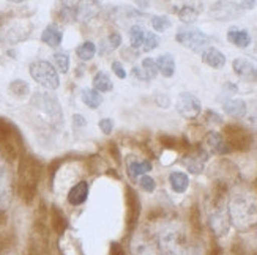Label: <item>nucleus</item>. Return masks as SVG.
Wrapping results in <instances>:
<instances>
[{
    "instance_id": "f257e3e1",
    "label": "nucleus",
    "mask_w": 257,
    "mask_h": 255,
    "mask_svg": "<svg viewBox=\"0 0 257 255\" xmlns=\"http://www.w3.org/2000/svg\"><path fill=\"white\" fill-rule=\"evenodd\" d=\"M230 224L240 231L251 230L257 225V194L248 189L235 191L227 203Z\"/></svg>"
},
{
    "instance_id": "f03ea898",
    "label": "nucleus",
    "mask_w": 257,
    "mask_h": 255,
    "mask_svg": "<svg viewBox=\"0 0 257 255\" xmlns=\"http://www.w3.org/2000/svg\"><path fill=\"white\" fill-rule=\"evenodd\" d=\"M43 176V164L30 154H22L18 167V194L21 200L32 203L37 195L40 180Z\"/></svg>"
},
{
    "instance_id": "7ed1b4c3",
    "label": "nucleus",
    "mask_w": 257,
    "mask_h": 255,
    "mask_svg": "<svg viewBox=\"0 0 257 255\" xmlns=\"http://www.w3.org/2000/svg\"><path fill=\"white\" fill-rule=\"evenodd\" d=\"M160 255H189L186 231L180 222H166L156 233Z\"/></svg>"
},
{
    "instance_id": "20e7f679",
    "label": "nucleus",
    "mask_w": 257,
    "mask_h": 255,
    "mask_svg": "<svg viewBox=\"0 0 257 255\" xmlns=\"http://www.w3.org/2000/svg\"><path fill=\"white\" fill-rule=\"evenodd\" d=\"M0 148L4 151V156L10 161L18 159L24 148V142H22L18 126L11 120L2 117H0Z\"/></svg>"
},
{
    "instance_id": "39448f33",
    "label": "nucleus",
    "mask_w": 257,
    "mask_h": 255,
    "mask_svg": "<svg viewBox=\"0 0 257 255\" xmlns=\"http://www.w3.org/2000/svg\"><path fill=\"white\" fill-rule=\"evenodd\" d=\"M224 139L230 151H248L254 143V137L251 132L237 123L224 126Z\"/></svg>"
},
{
    "instance_id": "423d86ee",
    "label": "nucleus",
    "mask_w": 257,
    "mask_h": 255,
    "mask_svg": "<svg viewBox=\"0 0 257 255\" xmlns=\"http://www.w3.org/2000/svg\"><path fill=\"white\" fill-rule=\"evenodd\" d=\"M30 74L40 85L46 87L48 90H55L60 85L59 74L49 62L38 60L30 65Z\"/></svg>"
},
{
    "instance_id": "0eeeda50",
    "label": "nucleus",
    "mask_w": 257,
    "mask_h": 255,
    "mask_svg": "<svg viewBox=\"0 0 257 255\" xmlns=\"http://www.w3.org/2000/svg\"><path fill=\"white\" fill-rule=\"evenodd\" d=\"M208 225L218 238L226 236L229 233L230 219H229V213H227V208H226L224 202L213 203V206L210 209V214H208Z\"/></svg>"
},
{
    "instance_id": "6e6552de",
    "label": "nucleus",
    "mask_w": 257,
    "mask_h": 255,
    "mask_svg": "<svg viewBox=\"0 0 257 255\" xmlns=\"http://www.w3.org/2000/svg\"><path fill=\"white\" fill-rule=\"evenodd\" d=\"M175 40L180 43L182 46L191 49L194 52L204 51L210 43V37H207L205 33L199 29H180L175 35Z\"/></svg>"
},
{
    "instance_id": "1a4fd4ad",
    "label": "nucleus",
    "mask_w": 257,
    "mask_h": 255,
    "mask_svg": "<svg viewBox=\"0 0 257 255\" xmlns=\"http://www.w3.org/2000/svg\"><path fill=\"white\" fill-rule=\"evenodd\" d=\"M32 106L38 109L40 112H43L44 115H48L52 123H60L62 121V109H60V103L55 99L52 95L48 93H37L32 99Z\"/></svg>"
},
{
    "instance_id": "9d476101",
    "label": "nucleus",
    "mask_w": 257,
    "mask_h": 255,
    "mask_svg": "<svg viewBox=\"0 0 257 255\" xmlns=\"http://www.w3.org/2000/svg\"><path fill=\"white\" fill-rule=\"evenodd\" d=\"M177 112L186 120H196L202 112V104L193 93H180L175 104Z\"/></svg>"
},
{
    "instance_id": "9b49d317",
    "label": "nucleus",
    "mask_w": 257,
    "mask_h": 255,
    "mask_svg": "<svg viewBox=\"0 0 257 255\" xmlns=\"http://www.w3.org/2000/svg\"><path fill=\"white\" fill-rule=\"evenodd\" d=\"M30 30L32 26L26 24V22H10V24L4 27L2 33H0V40L10 44H15L26 40L30 35Z\"/></svg>"
},
{
    "instance_id": "f8f14e48",
    "label": "nucleus",
    "mask_w": 257,
    "mask_h": 255,
    "mask_svg": "<svg viewBox=\"0 0 257 255\" xmlns=\"http://www.w3.org/2000/svg\"><path fill=\"white\" fill-rule=\"evenodd\" d=\"M131 253L133 255H160L156 241L145 233H136L131 239Z\"/></svg>"
},
{
    "instance_id": "ddd939ff",
    "label": "nucleus",
    "mask_w": 257,
    "mask_h": 255,
    "mask_svg": "<svg viewBox=\"0 0 257 255\" xmlns=\"http://www.w3.org/2000/svg\"><path fill=\"white\" fill-rule=\"evenodd\" d=\"M207 161H208V153L202 148L191 150L183 156V165L188 169L189 173H194V175L204 172Z\"/></svg>"
},
{
    "instance_id": "4468645a",
    "label": "nucleus",
    "mask_w": 257,
    "mask_h": 255,
    "mask_svg": "<svg viewBox=\"0 0 257 255\" xmlns=\"http://www.w3.org/2000/svg\"><path fill=\"white\" fill-rule=\"evenodd\" d=\"M125 200H126V222L130 227L136 225L138 219L141 216V198L138 192L133 189L131 186H126L125 189Z\"/></svg>"
},
{
    "instance_id": "2eb2a0df",
    "label": "nucleus",
    "mask_w": 257,
    "mask_h": 255,
    "mask_svg": "<svg viewBox=\"0 0 257 255\" xmlns=\"http://www.w3.org/2000/svg\"><path fill=\"white\" fill-rule=\"evenodd\" d=\"M240 15L238 2H216L210 10V16L218 21H227Z\"/></svg>"
},
{
    "instance_id": "dca6fc26",
    "label": "nucleus",
    "mask_w": 257,
    "mask_h": 255,
    "mask_svg": "<svg viewBox=\"0 0 257 255\" xmlns=\"http://www.w3.org/2000/svg\"><path fill=\"white\" fill-rule=\"evenodd\" d=\"M232 66H233L235 74L238 77H241L243 81H246V82H255L257 81V68L249 60L238 57V59L233 60Z\"/></svg>"
},
{
    "instance_id": "f3484780",
    "label": "nucleus",
    "mask_w": 257,
    "mask_h": 255,
    "mask_svg": "<svg viewBox=\"0 0 257 255\" xmlns=\"http://www.w3.org/2000/svg\"><path fill=\"white\" fill-rule=\"evenodd\" d=\"M205 142H207L208 148L211 150V153H215V154H227V153H230L227 142H226L224 136H222L221 132L210 131L207 134V137H205Z\"/></svg>"
},
{
    "instance_id": "a211bd4d",
    "label": "nucleus",
    "mask_w": 257,
    "mask_h": 255,
    "mask_svg": "<svg viewBox=\"0 0 257 255\" xmlns=\"http://www.w3.org/2000/svg\"><path fill=\"white\" fill-rule=\"evenodd\" d=\"M200 11H202V4H196V2H186L180 8H175L177 16L180 18V21L186 22V24L194 22L199 18Z\"/></svg>"
},
{
    "instance_id": "6ab92c4d",
    "label": "nucleus",
    "mask_w": 257,
    "mask_h": 255,
    "mask_svg": "<svg viewBox=\"0 0 257 255\" xmlns=\"http://www.w3.org/2000/svg\"><path fill=\"white\" fill-rule=\"evenodd\" d=\"M222 107H224V112L232 117V118H243L244 115H246V103L243 101V99L240 98H229L224 101V104H222Z\"/></svg>"
},
{
    "instance_id": "aec40b11",
    "label": "nucleus",
    "mask_w": 257,
    "mask_h": 255,
    "mask_svg": "<svg viewBox=\"0 0 257 255\" xmlns=\"http://www.w3.org/2000/svg\"><path fill=\"white\" fill-rule=\"evenodd\" d=\"M11 195H13V187H11L10 172H5L0 175V213H4L10 205Z\"/></svg>"
},
{
    "instance_id": "412c9836",
    "label": "nucleus",
    "mask_w": 257,
    "mask_h": 255,
    "mask_svg": "<svg viewBox=\"0 0 257 255\" xmlns=\"http://www.w3.org/2000/svg\"><path fill=\"white\" fill-rule=\"evenodd\" d=\"M202 60L205 65H208L210 68L215 70H221L222 66L226 65V55L221 51H218L216 48H207L202 52Z\"/></svg>"
},
{
    "instance_id": "4be33fe9",
    "label": "nucleus",
    "mask_w": 257,
    "mask_h": 255,
    "mask_svg": "<svg viewBox=\"0 0 257 255\" xmlns=\"http://www.w3.org/2000/svg\"><path fill=\"white\" fill-rule=\"evenodd\" d=\"M227 41L232 43V44H235L237 48L244 49V48H248L251 44V35H249V32L244 30V29L232 27L227 32Z\"/></svg>"
},
{
    "instance_id": "5701e85b",
    "label": "nucleus",
    "mask_w": 257,
    "mask_h": 255,
    "mask_svg": "<svg viewBox=\"0 0 257 255\" xmlns=\"http://www.w3.org/2000/svg\"><path fill=\"white\" fill-rule=\"evenodd\" d=\"M126 169H128L131 180H138L141 175H147L149 172H152L153 165L150 161H138V159L130 158L126 162Z\"/></svg>"
},
{
    "instance_id": "b1692460",
    "label": "nucleus",
    "mask_w": 257,
    "mask_h": 255,
    "mask_svg": "<svg viewBox=\"0 0 257 255\" xmlns=\"http://www.w3.org/2000/svg\"><path fill=\"white\" fill-rule=\"evenodd\" d=\"M87 197H88V184H87V181H79L70 189L68 202L74 206H79L87 200Z\"/></svg>"
},
{
    "instance_id": "393cba45",
    "label": "nucleus",
    "mask_w": 257,
    "mask_h": 255,
    "mask_svg": "<svg viewBox=\"0 0 257 255\" xmlns=\"http://www.w3.org/2000/svg\"><path fill=\"white\" fill-rule=\"evenodd\" d=\"M62 40H63V33H62V30H60L57 26H54V24L48 26L46 29L43 30V33H41V41H43V43H46L48 46H51V48H57V46H60Z\"/></svg>"
},
{
    "instance_id": "a878e982",
    "label": "nucleus",
    "mask_w": 257,
    "mask_h": 255,
    "mask_svg": "<svg viewBox=\"0 0 257 255\" xmlns=\"http://www.w3.org/2000/svg\"><path fill=\"white\" fill-rule=\"evenodd\" d=\"M169 184H171L174 192L183 194L189 186V178H188V175L183 172H172L169 175Z\"/></svg>"
},
{
    "instance_id": "bb28decb",
    "label": "nucleus",
    "mask_w": 257,
    "mask_h": 255,
    "mask_svg": "<svg viewBox=\"0 0 257 255\" xmlns=\"http://www.w3.org/2000/svg\"><path fill=\"white\" fill-rule=\"evenodd\" d=\"M156 66H158V71L164 77H172L175 73V60L171 54H163L156 60Z\"/></svg>"
},
{
    "instance_id": "cd10ccee",
    "label": "nucleus",
    "mask_w": 257,
    "mask_h": 255,
    "mask_svg": "<svg viewBox=\"0 0 257 255\" xmlns=\"http://www.w3.org/2000/svg\"><path fill=\"white\" fill-rule=\"evenodd\" d=\"M98 13H99V4L96 2H87L77 5V19L82 22L93 19Z\"/></svg>"
},
{
    "instance_id": "c85d7f7f",
    "label": "nucleus",
    "mask_w": 257,
    "mask_h": 255,
    "mask_svg": "<svg viewBox=\"0 0 257 255\" xmlns=\"http://www.w3.org/2000/svg\"><path fill=\"white\" fill-rule=\"evenodd\" d=\"M51 222H52V228L57 231L59 235H62L66 230V227H68V220H66L62 209L57 206H52L51 209Z\"/></svg>"
},
{
    "instance_id": "c756f323",
    "label": "nucleus",
    "mask_w": 257,
    "mask_h": 255,
    "mask_svg": "<svg viewBox=\"0 0 257 255\" xmlns=\"http://www.w3.org/2000/svg\"><path fill=\"white\" fill-rule=\"evenodd\" d=\"M82 101L85 106H88L90 109H96L101 106L103 103V96L99 92H96L95 88H84L82 90Z\"/></svg>"
},
{
    "instance_id": "7c9ffc66",
    "label": "nucleus",
    "mask_w": 257,
    "mask_h": 255,
    "mask_svg": "<svg viewBox=\"0 0 257 255\" xmlns=\"http://www.w3.org/2000/svg\"><path fill=\"white\" fill-rule=\"evenodd\" d=\"M59 10V16L63 22H73L77 19V4H70V2H63L60 4Z\"/></svg>"
},
{
    "instance_id": "2f4dec72",
    "label": "nucleus",
    "mask_w": 257,
    "mask_h": 255,
    "mask_svg": "<svg viewBox=\"0 0 257 255\" xmlns=\"http://www.w3.org/2000/svg\"><path fill=\"white\" fill-rule=\"evenodd\" d=\"M93 85H95V90L99 92V93L110 92V90H112V87H114L112 81H110V77L106 73H98L93 77Z\"/></svg>"
},
{
    "instance_id": "473e14b6",
    "label": "nucleus",
    "mask_w": 257,
    "mask_h": 255,
    "mask_svg": "<svg viewBox=\"0 0 257 255\" xmlns=\"http://www.w3.org/2000/svg\"><path fill=\"white\" fill-rule=\"evenodd\" d=\"M76 54H77V57H79L81 60L88 62V60H92V59L95 57V54H96V46H95V44H93L92 41H85V43L81 44V46H77Z\"/></svg>"
},
{
    "instance_id": "72a5a7b5",
    "label": "nucleus",
    "mask_w": 257,
    "mask_h": 255,
    "mask_svg": "<svg viewBox=\"0 0 257 255\" xmlns=\"http://www.w3.org/2000/svg\"><path fill=\"white\" fill-rule=\"evenodd\" d=\"M10 92L13 93L15 96L18 98H24L30 93V87L26 81H21V79H16L10 84Z\"/></svg>"
},
{
    "instance_id": "f704fd0d",
    "label": "nucleus",
    "mask_w": 257,
    "mask_h": 255,
    "mask_svg": "<svg viewBox=\"0 0 257 255\" xmlns=\"http://www.w3.org/2000/svg\"><path fill=\"white\" fill-rule=\"evenodd\" d=\"M54 63H55V68H57L60 73H68L70 70V57L66 52H55L54 54Z\"/></svg>"
},
{
    "instance_id": "c9c22d12",
    "label": "nucleus",
    "mask_w": 257,
    "mask_h": 255,
    "mask_svg": "<svg viewBox=\"0 0 257 255\" xmlns=\"http://www.w3.org/2000/svg\"><path fill=\"white\" fill-rule=\"evenodd\" d=\"M144 38H145V32L141 26H133L131 30H130V40H131V46L133 49L139 48L141 44L144 43Z\"/></svg>"
},
{
    "instance_id": "e433bc0d",
    "label": "nucleus",
    "mask_w": 257,
    "mask_h": 255,
    "mask_svg": "<svg viewBox=\"0 0 257 255\" xmlns=\"http://www.w3.org/2000/svg\"><path fill=\"white\" fill-rule=\"evenodd\" d=\"M152 26L156 32H166L172 26V21L169 16H153L152 18Z\"/></svg>"
},
{
    "instance_id": "4c0bfd02",
    "label": "nucleus",
    "mask_w": 257,
    "mask_h": 255,
    "mask_svg": "<svg viewBox=\"0 0 257 255\" xmlns=\"http://www.w3.org/2000/svg\"><path fill=\"white\" fill-rule=\"evenodd\" d=\"M158 140L161 143V147L167 148V150H175V148L180 147V140L174 136H171V134H160Z\"/></svg>"
},
{
    "instance_id": "58836bf2",
    "label": "nucleus",
    "mask_w": 257,
    "mask_h": 255,
    "mask_svg": "<svg viewBox=\"0 0 257 255\" xmlns=\"http://www.w3.org/2000/svg\"><path fill=\"white\" fill-rule=\"evenodd\" d=\"M144 51H153L156 46L160 44V38L156 37V33H152V32H145V38H144Z\"/></svg>"
},
{
    "instance_id": "ea45409f",
    "label": "nucleus",
    "mask_w": 257,
    "mask_h": 255,
    "mask_svg": "<svg viewBox=\"0 0 257 255\" xmlns=\"http://www.w3.org/2000/svg\"><path fill=\"white\" fill-rule=\"evenodd\" d=\"M141 66H142V70L147 73V76L150 77V79H153V77H156V74H158V66H156V62L150 57L144 59Z\"/></svg>"
},
{
    "instance_id": "a19ab883",
    "label": "nucleus",
    "mask_w": 257,
    "mask_h": 255,
    "mask_svg": "<svg viewBox=\"0 0 257 255\" xmlns=\"http://www.w3.org/2000/svg\"><path fill=\"white\" fill-rule=\"evenodd\" d=\"M139 184H141V187L145 192H153L156 189V181L149 175H144L142 178L139 180Z\"/></svg>"
},
{
    "instance_id": "79ce46f5",
    "label": "nucleus",
    "mask_w": 257,
    "mask_h": 255,
    "mask_svg": "<svg viewBox=\"0 0 257 255\" xmlns=\"http://www.w3.org/2000/svg\"><path fill=\"white\" fill-rule=\"evenodd\" d=\"M99 129H101V132L103 134H106V136H109L110 132L114 131V121L110 120V118H103V120H99Z\"/></svg>"
},
{
    "instance_id": "37998d69",
    "label": "nucleus",
    "mask_w": 257,
    "mask_h": 255,
    "mask_svg": "<svg viewBox=\"0 0 257 255\" xmlns=\"http://www.w3.org/2000/svg\"><path fill=\"white\" fill-rule=\"evenodd\" d=\"M112 71L115 73L117 77H120V79H125V77H126V71H125L123 65H121L120 62H114L112 63Z\"/></svg>"
},
{
    "instance_id": "c03bdc74",
    "label": "nucleus",
    "mask_w": 257,
    "mask_h": 255,
    "mask_svg": "<svg viewBox=\"0 0 257 255\" xmlns=\"http://www.w3.org/2000/svg\"><path fill=\"white\" fill-rule=\"evenodd\" d=\"M133 76L138 77L139 81H150V77L147 76V73L142 70V66H134V68H133Z\"/></svg>"
},
{
    "instance_id": "a18cd8bd",
    "label": "nucleus",
    "mask_w": 257,
    "mask_h": 255,
    "mask_svg": "<svg viewBox=\"0 0 257 255\" xmlns=\"http://www.w3.org/2000/svg\"><path fill=\"white\" fill-rule=\"evenodd\" d=\"M205 120L208 121V123H216V125L222 123L221 115H218L216 112H213V110H208V112L205 114Z\"/></svg>"
},
{
    "instance_id": "49530a36",
    "label": "nucleus",
    "mask_w": 257,
    "mask_h": 255,
    "mask_svg": "<svg viewBox=\"0 0 257 255\" xmlns=\"http://www.w3.org/2000/svg\"><path fill=\"white\" fill-rule=\"evenodd\" d=\"M109 153H110V156L114 158V161L115 162H120L121 161V154H120V151H118V147L115 145V143H109Z\"/></svg>"
},
{
    "instance_id": "de8ad7c7",
    "label": "nucleus",
    "mask_w": 257,
    "mask_h": 255,
    "mask_svg": "<svg viewBox=\"0 0 257 255\" xmlns=\"http://www.w3.org/2000/svg\"><path fill=\"white\" fill-rule=\"evenodd\" d=\"M107 41H109V44L112 48H118L120 44H121V35H120V33H110Z\"/></svg>"
},
{
    "instance_id": "09e8293b",
    "label": "nucleus",
    "mask_w": 257,
    "mask_h": 255,
    "mask_svg": "<svg viewBox=\"0 0 257 255\" xmlns=\"http://www.w3.org/2000/svg\"><path fill=\"white\" fill-rule=\"evenodd\" d=\"M110 255H125L123 247H121L118 242H112V246H110Z\"/></svg>"
},
{
    "instance_id": "8fccbe9b",
    "label": "nucleus",
    "mask_w": 257,
    "mask_h": 255,
    "mask_svg": "<svg viewBox=\"0 0 257 255\" xmlns=\"http://www.w3.org/2000/svg\"><path fill=\"white\" fill-rule=\"evenodd\" d=\"M73 123H74V126L76 128H84L85 126V118L82 117V115H74L73 117Z\"/></svg>"
},
{
    "instance_id": "3c124183",
    "label": "nucleus",
    "mask_w": 257,
    "mask_h": 255,
    "mask_svg": "<svg viewBox=\"0 0 257 255\" xmlns=\"http://www.w3.org/2000/svg\"><path fill=\"white\" fill-rule=\"evenodd\" d=\"M156 103H158L161 107H167V106H169V98H167L166 95H158V98H156Z\"/></svg>"
},
{
    "instance_id": "603ef678",
    "label": "nucleus",
    "mask_w": 257,
    "mask_h": 255,
    "mask_svg": "<svg viewBox=\"0 0 257 255\" xmlns=\"http://www.w3.org/2000/svg\"><path fill=\"white\" fill-rule=\"evenodd\" d=\"M238 5L243 8V10H251L255 7V2H238Z\"/></svg>"
},
{
    "instance_id": "864d4df0",
    "label": "nucleus",
    "mask_w": 257,
    "mask_h": 255,
    "mask_svg": "<svg viewBox=\"0 0 257 255\" xmlns=\"http://www.w3.org/2000/svg\"><path fill=\"white\" fill-rule=\"evenodd\" d=\"M249 120H251V123H252V125L257 126V107H255V110H254V114L249 117Z\"/></svg>"
},
{
    "instance_id": "5fc2aeb1",
    "label": "nucleus",
    "mask_w": 257,
    "mask_h": 255,
    "mask_svg": "<svg viewBox=\"0 0 257 255\" xmlns=\"http://www.w3.org/2000/svg\"><path fill=\"white\" fill-rule=\"evenodd\" d=\"M138 5H141V7H149V2H138Z\"/></svg>"
},
{
    "instance_id": "6e6d98bb",
    "label": "nucleus",
    "mask_w": 257,
    "mask_h": 255,
    "mask_svg": "<svg viewBox=\"0 0 257 255\" xmlns=\"http://www.w3.org/2000/svg\"><path fill=\"white\" fill-rule=\"evenodd\" d=\"M255 57H257V38H255V48H254V52H252Z\"/></svg>"
},
{
    "instance_id": "4d7b16f0",
    "label": "nucleus",
    "mask_w": 257,
    "mask_h": 255,
    "mask_svg": "<svg viewBox=\"0 0 257 255\" xmlns=\"http://www.w3.org/2000/svg\"><path fill=\"white\" fill-rule=\"evenodd\" d=\"M10 255H13V253H10Z\"/></svg>"
}]
</instances>
